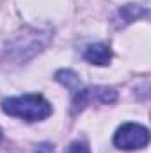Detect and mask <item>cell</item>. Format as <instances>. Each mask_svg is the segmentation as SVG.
<instances>
[{
    "mask_svg": "<svg viewBox=\"0 0 151 153\" xmlns=\"http://www.w3.org/2000/svg\"><path fill=\"white\" fill-rule=\"evenodd\" d=\"M2 111L13 117L25 121H43L52 114V105L43 94H21L11 96L2 102Z\"/></svg>",
    "mask_w": 151,
    "mask_h": 153,
    "instance_id": "1",
    "label": "cell"
},
{
    "mask_svg": "<svg viewBox=\"0 0 151 153\" xmlns=\"http://www.w3.org/2000/svg\"><path fill=\"white\" fill-rule=\"evenodd\" d=\"M114 146L119 150H142L150 143V130L141 123H123L112 139Z\"/></svg>",
    "mask_w": 151,
    "mask_h": 153,
    "instance_id": "2",
    "label": "cell"
},
{
    "mask_svg": "<svg viewBox=\"0 0 151 153\" xmlns=\"http://www.w3.org/2000/svg\"><path fill=\"white\" fill-rule=\"evenodd\" d=\"M84 59L94 66H107L112 59V50L103 43H93L84 50Z\"/></svg>",
    "mask_w": 151,
    "mask_h": 153,
    "instance_id": "3",
    "label": "cell"
},
{
    "mask_svg": "<svg viewBox=\"0 0 151 153\" xmlns=\"http://www.w3.org/2000/svg\"><path fill=\"white\" fill-rule=\"evenodd\" d=\"M55 78H57V82H61L62 85H66L71 91V94H76L78 91L84 89V85H82L78 75H76L75 71H71V70H59L55 73Z\"/></svg>",
    "mask_w": 151,
    "mask_h": 153,
    "instance_id": "4",
    "label": "cell"
},
{
    "mask_svg": "<svg viewBox=\"0 0 151 153\" xmlns=\"http://www.w3.org/2000/svg\"><path fill=\"white\" fill-rule=\"evenodd\" d=\"M64 153H91V152H89L87 144H84V143H80V141H75V143H71V144L68 146V150Z\"/></svg>",
    "mask_w": 151,
    "mask_h": 153,
    "instance_id": "5",
    "label": "cell"
},
{
    "mask_svg": "<svg viewBox=\"0 0 151 153\" xmlns=\"http://www.w3.org/2000/svg\"><path fill=\"white\" fill-rule=\"evenodd\" d=\"M36 153H53V146H50V144H39Z\"/></svg>",
    "mask_w": 151,
    "mask_h": 153,
    "instance_id": "6",
    "label": "cell"
},
{
    "mask_svg": "<svg viewBox=\"0 0 151 153\" xmlns=\"http://www.w3.org/2000/svg\"><path fill=\"white\" fill-rule=\"evenodd\" d=\"M2 137H4V134H2V128H0V141H2Z\"/></svg>",
    "mask_w": 151,
    "mask_h": 153,
    "instance_id": "7",
    "label": "cell"
}]
</instances>
